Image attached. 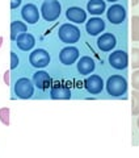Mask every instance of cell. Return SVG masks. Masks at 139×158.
<instances>
[{
    "label": "cell",
    "instance_id": "1",
    "mask_svg": "<svg viewBox=\"0 0 139 158\" xmlns=\"http://www.w3.org/2000/svg\"><path fill=\"white\" fill-rule=\"evenodd\" d=\"M106 91L110 96L118 98L125 95L127 91V81L122 75H112L106 81Z\"/></svg>",
    "mask_w": 139,
    "mask_h": 158
},
{
    "label": "cell",
    "instance_id": "2",
    "mask_svg": "<svg viewBox=\"0 0 139 158\" xmlns=\"http://www.w3.org/2000/svg\"><path fill=\"white\" fill-rule=\"evenodd\" d=\"M58 36L59 40L64 44H68V45H72V44H76L81 37L80 29L76 25H72V24H63V25L59 27L58 31Z\"/></svg>",
    "mask_w": 139,
    "mask_h": 158
},
{
    "label": "cell",
    "instance_id": "3",
    "mask_svg": "<svg viewBox=\"0 0 139 158\" xmlns=\"http://www.w3.org/2000/svg\"><path fill=\"white\" fill-rule=\"evenodd\" d=\"M62 13V6L58 0H43L41 15L45 21H55Z\"/></svg>",
    "mask_w": 139,
    "mask_h": 158
},
{
    "label": "cell",
    "instance_id": "4",
    "mask_svg": "<svg viewBox=\"0 0 139 158\" xmlns=\"http://www.w3.org/2000/svg\"><path fill=\"white\" fill-rule=\"evenodd\" d=\"M14 95L20 99H30L34 94V83L28 78H20L14 83Z\"/></svg>",
    "mask_w": 139,
    "mask_h": 158
},
{
    "label": "cell",
    "instance_id": "5",
    "mask_svg": "<svg viewBox=\"0 0 139 158\" xmlns=\"http://www.w3.org/2000/svg\"><path fill=\"white\" fill-rule=\"evenodd\" d=\"M29 62L36 69H43L50 63V54L45 49H34L29 56Z\"/></svg>",
    "mask_w": 139,
    "mask_h": 158
},
{
    "label": "cell",
    "instance_id": "6",
    "mask_svg": "<svg viewBox=\"0 0 139 158\" xmlns=\"http://www.w3.org/2000/svg\"><path fill=\"white\" fill-rule=\"evenodd\" d=\"M126 8L121 6V4H113L108 8L106 11V17L113 25H120L126 20Z\"/></svg>",
    "mask_w": 139,
    "mask_h": 158
},
{
    "label": "cell",
    "instance_id": "7",
    "mask_svg": "<svg viewBox=\"0 0 139 158\" xmlns=\"http://www.w3.org/2000/svg\"><path fill=\"white\" fill-rule=\"evenodd\" d=\"M109 65L116 70H125L129 66V56L125 50H116L109 56Z\"/></svg>",
    "mask_w": 139,
    "mask_h": 158
},
{
    "label": "cell",
    "instance_id": "8",
    "mask_svg": "<svg viewBox=\"0 0 139 158\" xmlns=\"http://www.w3.org/2000/svg\"><path fill=\"white\" fill-rule=\"evenodd\" d=\"M104 86H105V83H104L102 78L100 75H96V74L89 75L88 78H85V81H84V87H85V90L89 94H92V95L100 94L104 90Z\"/></svg>",
    "mask_w": 139,
    "mask_h": 158
},
{
    "label": "cell",
    "instance_id": "9",
    "mask_svg": "<svg viewBox=\"0 0 139 158\" xmlns=\"http://www.w3.org/2000/svg\"><path fill=\"white\" fill-rule=\"evenodd\" d=\"M33 83L38 90L47 91L49 87H51V85H53V79L49 75V73L43 71V70H38L33 74Z\"/></svg>",
    "mask_w": 139,
    "mask_h": 158
},
{
    "label": "cell",
    "instance_id": "10",
    "mask_svg": "<svg viewBox=\"0 0 139 158\" xmlns=\"http://www.w3.org/2000/svg\"><path fill=\"white\" fill-rule=\"evenodd\" d=\"M79 56H80V53H79L77 48L66 46V48L62 49L61 53H59V59H61V62L63 63V65L71 66L72 63H75L79 59Z\"/></svg>",
    "mask_w": 139,
    "mask_h": 158
},
{
    "label": "cell",
    "instance_id": "11",
    "mask_svg": "<svg viewBox=\"0 0 139 158\" xmlns=\"http://www.w3.org/2000/svg\"><path fill=\"white\" fill-rule=\"evenodd\" d=\"M50 98L54 100H68L71 99V90L64 83H55L50 87Z\"/></svg>",
    "mask_w": 139,
    "mask_h": 158
},
{
    "label": "cell",
    "instance_id": "12",
    "mask_svg": "<svg viewBox=\"0 0 139 158\" xmlns=\"http://www.w3.org/2000/svg\"><path fill=\"white\" fill-rule=\"evenodd\" d=\"M21 17L26 24H37L39 20V12L38 8L34 4H25L21 9Z\"/></svg>",
    "mask_w": 139,
    "mask_h": 158
},
{
    "label": "cell",
    "instance_id": "13",
    "mask_svg": "<svg viewBox=\"0 0 139 158\" xmlns=\"http://www.w3.org/2000/svg\"><path fill=\"white\" fill-rule=\"evenodd\" d=\"M117 45V38L113 33H104L97 38V46L101 52H112Z\"/></svg>",
    "mask_w": 139,
    "mask_h": 158
},
{
    "label": "cell",
    "instance_id": "14",
    "mask_svg": "<svg viewBox=\"0 0 139 158\" xmlns=\"http://www.w3.org/2000/svg\"><path fill=\"white\" fill-rule=\"evenodd\" d=\"M105 29V21L101 17H91L85 24V31L89 36H98Z\"/></svg>",
    "mask_w": 139,
    "mask_h": 158
},
{
    "label": "cell",
    "instance_id": "15",
    "mask_svg": "<svg viewBox=\"0 0 139 158\" xmlns=\"http://www.w3.org/2000/svg\"><path fill=\"white\" fill-rule=\"evenodd\" d=\"M66 17L73 24H83L87 21V12L80 7H68L66 11Z\"/></svg>",
    "mask_w": 139,
    "mask_h": 158
},
{
    "label": "cell",
    "instance_id": "16",
    "mask_svg": "<svg viewBox=\"0 0 139 158\" xmlns=\"http://www.w3.org/2000/svg\"><path fill=\"white\" fill-rule=\"evenodd\" d=\"M16 45L18 49H21L22 52H29L36 45V38H34L33 34L24 32L16 38Z\"/></svg>",
    "mask_w": 139,
    "mask_h": 158
},
{
    "label": "cell",
    "instance_id": "17",
    "mask_svg": "<svg viewBox=\"0 0 139 158\" xmlns=\"http://www.w3.org/2000/svg\"><path fill=\"white\" fill-rule=\"evenodd\" d=\"M76 67H77V71L80 73L81 75H89V74H92L93 70H95L96 63L93 61V58L84 56V57H80V59L77 61Z\"/></svg>",
    "mask_w": 139,
    "mask_h": 158
},
{
    "label": "cell",
    "instance_id": "18",
    "mask_svg": "<svg viewBox=\"0 0 139 158\" xmlns=\"http://www.w3.org/2000/svg\"><path fill=\"white\" fill-rule=\"evenodd\" d=\"M106 11L105 0H89L87 3V12L93 16H101Z\"/></svg>",
    "mask_w": 139,
    "mask_h": 158
},
{
    "label": "cell",
    "instance_id": "19",
    "mask_svg": "<svg viewBox=\"0 0 139 158\" xmlns=\"http://www.w3.org/2000/svg\"><path fill=\"white\" fill-rule=\"evenodd\" d=\"M26 29H28L26 23L18 21V20H16V21H12V23H11V40L16 41V38H17L21 33L26 32Z\"/></svg>",
    "mask_w": 139,
    "mask_h": 158
},
{
    "label": "cell",
    "instance_id": "20",
    "mask_svg": "<svg viewBox=\"0 0 139 158\" xmlns=\"http://www.w3.org/2000/svg\"><path fill=\"white\" fill-rule=\"evenodd\" d=\"M131 38L133 41H139V16H133L131 19Z\"/></svg>",
    "mask_w": 139,
    "mask_h": 158
},
{
    "label": "cell",
    "instance_id": "21",
    "mask_svg": "<svg viewBox=\"0 0 139 158\" xmlns=\"http://www.w3.org/2000/svg\"><path fill=\"white\" fill-rule=\"evenodd\" d=\"M131 113L134 116L139 115V91L134 90L131 94Z\"/></svg>",
    "mask_w": 139,
    "mask_h": 158
},
{
    "label": "cell",
    "instance_id": "22",
    "mask_svg": "<svg viewBox=\"0 0 139 158\" xmlns=\"http://www.w3.org/2000/svg\"><path fill=\"white\" fill-rule=\"evenodd\" d=\"M9 115H11V110L8 107L0 108V121L7 127L9 125Z\"/></svg>",
    "mask_w": 139,
    "mask_h": 158
},
{
    "label": "cell",
    "instance_id": "23",
    "mask_svg": "<svg viewBox=\"0 0 139 158\" xmlns=\"http://www.w3.org/2000/svg\"><path fill=\"white\" fill-rule=\"evenodd\" d=\"M130 65L133 66V69H139V48H133Z\"/></svg>",
    "mask_w": 139,
    "mask_h": 158
},
{
    "label": "cell",
    "instance_id": "24",
    "mask_svg": "<svg viewBox=\"0 0 139 158\" xmlns=\"http://www.w3.org/2000/svg\"><path fill=\"white\" fill-rule=\"evenodd\" d=\"M131 85H133V88L139 91V69H137L131 75Z\"/></svg>",
    "mask_w": 139,
    "mask_h": 158
},
{
    "label": "cell",
    "instance_id": "25",
    "mask_svg": "<svg viewBox=\"0 0 139 158\" xmlns=\"http://www.w3.org/2000/svg\"><path fill=\"white\" fill-rule=\"evenodd\" d=\"M18 63H20V59L17 57V54L14 53V52H11V69H12V70L17 69Z\"/></svg>",
    "mask_w": 139,
    "mask_h": 158
},
{
    "label": "cell",
    "instance_id": "26",
    "mask_svg": "<svg viewBox=\"0 0 139 158\" xmlns=\"http://www.w3.org/2000/svg\"><path fill=\"white\" fill-rule=\"evenodd\" d=\"M4 83H6V85L7 86H9V85H11V73H9V71H6V73H4Z\"/></svg>",
    "mask_w": 139,
    "mask_h": 158
},
{
    "label": "cell",
    "instance_id": "27",
    "mask_svg": "<svg viewBox=\"0 0 139 158\" xmlns=\"http://www.w3.org/2000/svg\"><path fill=\"white\" fill-rule=\"evenodd\" d=\"M22 0H11V9H16L17 7L21 6Z\"/></svg>",
    "mask_w": 139,
    "mask_h": 158
},
{
    "label": "cell",
    "instance_id": "28",
    "mask_svg": "<svg viewBox=\"0 0 139 158\" xmlns=\"http://www.w3.org/2000/svg\"><path fill=\"white\" fill-rule=\"evenodd\" d=\"M138 4H139V0H131V6H133V7L138 6Z\"/></svg>",
    "mask_w": 139,
    "mask_h": 158
},
{
    "label": "cell",
    "instance_id": "29",
    "mask_svg": "<svg viewBox=\"0 0 139 158\" xmlns=\"http://www.w3.org/2000/svg\"><path fill=\"white\" fill-rule=\"evenodd\" d=\"M2 45H3V37H0V48H2Z\"/></svg>",
    "mask_w": 139,
    "mask_h": 158
},
{
    "label": "cell",
    "instance_id": "30",
    "mask_svg": "<svg viewBox=\"0 0 139 158\" xmlns=\"http://www.w3.org/2000/svg\"><path fill=\"white\" fill-rule=\"evenodd\" d=\"M106 2H110V3H116V2H118V0H106Z\"/></svg>",
    "mask_w": 139,
    "mask_h": 158
},
{
    "label": "cell",
    "instance_id": "31",
    "mask_svg": "<svg viewBox=\"0 0 139 158\" xmlns=\"http://www.w3.org/2000/svg\"><path fill=\"white\" fill-rule=\"evenodd\" d=\"M137 125H138V128H139V115H138V120H137Z\"/></svg>",
    "mask_w": 139,
    "mask_h": 158
}]
</instances>
